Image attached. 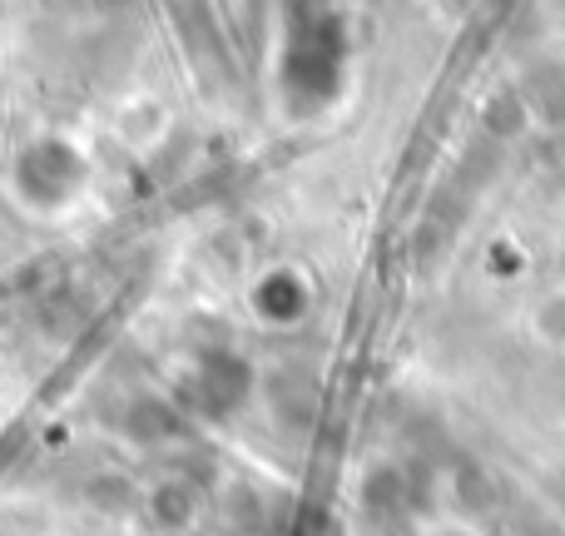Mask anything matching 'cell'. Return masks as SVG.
<instances>
[{
  "instance_id": "cell-1",
  "label": "cell",
  "mask_w": 565,
  "mask_h": 536,
  "mask_svg": "<svg viewBox=\"0 0 565 536\" xmlns=\"http://www.w3.org/2000/svg\"><path fill=\"white\" fill-rule=\"evenodd\" d=\"M15 195L35 214H55L79 195V155L65 149L60 139H40L20 155L15 165Z\"/></svg>"
}]
</instances>
